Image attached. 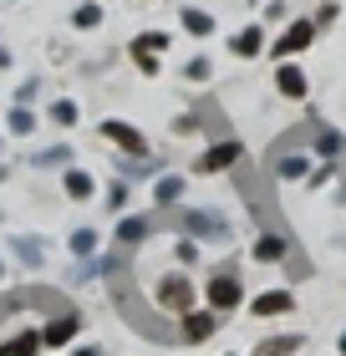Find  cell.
Instances as JSON below:
<instances>
[{"label": "cell", "instance_id": "41", "mask_svg": "<svg viewBox=\"0 0 346 356\" xmlns=\"http://www.w3.org/2000/svg\"><path fill=\"white\" fill-rule=\"evenodd\" d=\"M336 204H341V209H346V184H341V188H336Z\"/></svg>", "mask_w": 346, "mask_h": 356}, {"label": "cell", "instance_id": "12", "mask_svg": "<svg viewBox=\"0 0 346 356\" xmlns=\"http://www.w3.org/2000/svg\"><path fill=\"white\" fill-rule=\"evenodd\" d=\"M310 168H316V163H310V153H301L290 138H280V153H275V163H270L275 184H306Z\"/></svg>", "mask_w": 346, "mask_h": 356}, {"label": "cell", "instance_id": "19", "mask_svg": "<svg viewBox=\"0 0 346 356\" xmlns=\"http://www.w3.org/2000/svg\"><path fill=\"white\" fill-rule=\"evenodd\" d=\"M0 356H41V331H36V326H10V331H0Z\"/></svg>", "mask_w": 346, "mask_h": 356}, {"label": "cell", "instance_id": "2", "mask_svg": "<svg viewBox=\"0 0 346 356\" xmlns=\"http://www.w3.org/2000/svg\"><path fill=\"white\" fill-rule=\"evenodd\" d=\"M244 300H250V285H244L239 265H219L209 270V280L199 285V305L214 316H229V311H244Z\"/></svg>", "mask_w": 346, "mask_h": 356}, {"label": "cell", "instance_id": "30", "mask_svg": "<svg viewBox=\"0 0 346 356\" xmlns=\"http://www.w3.org/2000/svg\"><path fill=\"white\" fill-rule=\"evenodd\" d=\"M168 46H173V36H168V31H143V36H138L133 46H127V51H148V56H163Z\"/></svg>", "mask_w": 346, "mask_h": 356}, {"label": "cell", "instance_id": "28", "mask_svg": "<svg viewBox=\"0 0 346 356\" xmlns=\"http://www.w3.org/2000/svg\"><path fill=\"white\" fill-rule=\"evenodd\" d=\"M102 204H107V214H112V219H118V214H127V204H133V184L112 178V184H107V193H102Z\"/></svg>", "mask_w": 346, "mask_h": 356}, {"label": "cell", "instance_id": "15", "mask_svg": "<svg viewBox=\"0 0 346 356\" xmlns=\"http://www.w3.org/2000/svg\"><path fill=\"white\" fill-rule=\"evenodd\" d=\"M250 260H255V265H285V260H290V234H285V229H265V234H255Z\"/></svg>", "mask_w": 346, "mask_h": 356}, {"label": "cell", "instance_id": "39", "mask_svg": "<svg viewBox=\"0 0 346 356\" xmlns=\"http://www.w3.org/2000/svg\"><path fill=\"white\" fill-rule=\"evenodd\" d=\"M336 356H346V326H341V336H336Z\"/></svg>", "mask_w": 346, "mask_h": 356}, {"label": "cell", "instance_id": "17", "mask_svg": "<svg viewBox=\"0 0 346 356\" xmlns=\"http://www.w3.org/2000/svg\"><path fill=\"white\" fill-rule=\"evenodd\" d=\"M275 92L285 97V102H306L310 97V76L295 67V61H275Z\"/></svg>", "mask_w": 346, "mask_h": 356}, {"label": "cell", "instance_id": "5", "mask_svg": "<svg viewBox=\"0 0 346 356\" xmlns=\"http://www.w3.org/2000/svg\"><path fill=\"white\" fill-rule=\"evenodd\" d=\"M239 163H244V143H239L235 133H224V138H214V143H204V148L194 153L189 173H199V178H214V173H235Z\"/></svg>", "mask_w": 346, "mask_h": 356}, {"label": "cell", "instance_id": "22", "mask_svg": "<svg viewBox=\"0 0 346 356\" xmlns=\"http://www.w3.org/2000/svg\"><path fill=\"white\" fill-rule=\"evenodd\" d=\"M229 51H235L239 61H255L260 51H265V26H239L235 36H229Z\"/></svg>", "mask_w": 346, "mask_h": 356}, {"label": "cell", "instance_id": "24", "mask_svg": "<svg viewBox=\"0 0 346 356\" xmlns=\"http://www.w3.org/2000/svg\"><path fill=\"white\" fill-rule=\"evenodd\" d=\"M41 127V118H36V107H6V138H31Z\"/></svg>", "mask_w": 346, "mask_h": 356}, {"label": "cell", "instance_id": "6", "mask_svg": "<svg viewBox=\"0 0 346 356\" xmlns=\"http://www.w3.org/2000/svg\"><path fill=\"white\" fill-rule=\"evenodd\" d=\"M153 234H158V209L153 214H133V209H127V214L112 219V250H123V254L143 250Z\"/></svg>", "mask_w": 346, "mask_h": 356}, {"label": "cell", "instance_id": "3", "mask_svg": "<svg viewBox=\"0 0 346 356\" xmlns=\"http://www.w3.org/2000/svg\"><path fill=\"white\" fill-rule=\"evenodd\" d=\"M153 311L163 316H189V311H199V285L189 280V270H163L158 280H153Z\"/></svg>", "mask_w": 346, "mask_h": 356}, {"label": "cell", "instance_id": "36", "mask_svg": "<svg viewBox=\"0 0 346 356\" xmlns=\"http://www.w3.org/2000/svg\"><path fill=\"white\" fill-rule=\"evenodd\" d=\"M336 15H341V6H336V0H326V6H321L316 15H310V26H316V31H326V26L336 21Z\"/></svg>", "mask_w": 346, "mask_h": 356}, {"label": "cell", "instance_id": "35", "mask_svg": "<svg viewBox=\"0 0 346 356\" xmlns=\"http://www.w3.org/2000/svg\"><path fill=\"white\" fill-rule=\"evenodd\" d=\"M127 56H133V67H138L143 76H158V72H163V61H158V56H148V51H127Z\"/></svg>", "mask_w": 346, "mask_h": 356}, {"label": "cell", "instance_id": "37", "mask_svg": "<svg viewBox=\"0 0 346 356\" xmlns=\"http://www.w3.org/2000/svg\"><path fill=\"white\" fill-rule=\"evenodd\" d=\"M67 356H107V346H97V341H77V346H67Z\"/></svg>", "mask_w": 346, "mask_h": 356}, {"label": "cell", "instance_id": "7", "mask_svg": "<svg viewBox=\"0 0 346 356\" xmlns=\"http://www.w3.org/2000/svg\"><path fill=\"white\" fill-rule=\"evenodd\" d=\"M97 138L112 143L123 158H148V153H153L148 133H143V127H133V122H123V118H102V122H97Z\"/></svg>", "mask_w": 346, "mask_h": 356}, {"label": "cell", "instance_id": "29", "mask_svg": "<svg viewBox=\"0 0 346 356\" xmlns=\"http://www.w3.org/2000/svg\"><path fill=\"white\" fill-rule=\"evenodd\" d=\"M92 280H102V254L97 260H77L72 270H67V285L77 290V285H92Z\"/></svg>", "mask_w": 346, "mask_h": 356}, {"label": "cell", "instance_id": "21", "mask_svg": "<svg viewBox=\"0 0 346 356\" xmlns=\"http://www.w3.org/2000/svg\"><path fill=\"white\" fill-rule=\"evenodd\" d=\"M67 250H72V260H97V254H102V229L77 224V229L67 234Z\"/></svg>", "mask_w": 346, "mask_h": 356}, {"label": "cell", "instance_id": "20", "mask_svg": "<svg viewBox=\"0 0 346 356\" xmlns=\"http://www.w3.org/2000/svg\"><path fill=\"white\" fill-rule=\"evenodd\" d=\"M295 351H306V331H275L250 346V356H295Z\"/></svg>", "mask_w": 346, "mask_h": 356}, {"label": "cell", "instance_id": "11", "mask_svg": "<svg viewBox=\"0 0 346 356\" xmlns=\"http://www.w3.org/2000/svg\"><path fill=\"white\" fill-rule=\"evenodd\" d=\"M310 46H316V26H310V21H290L275 41H265V51L275 61H295L301 51H310Z\"/></svg>", "mask_w": 346, "mask_h": 356}, {"label": "cell", "instance_id": "34", "mask_svg": "<svg viewBox=\"0 0 346 356\" xmlns=\"http://www.w3.org/2000/svg\"><path fill=\"white\" fill-rule=\"evenodd\" d=\"M36 92H41V76H26V82L15 87V107H31V102H36Z\"/></svg>", "mask_w": 346, "mask_h": 356}, {"label": "cell", "instance_id": "26", "mask_svg": "<svg viewBox=\"0 0 346 356\" xmlns=\"http://www.w3.org/2000/svg\"><path fill=\"white\" fill-rule=\"evenodd\" d=\"M178 26H184L194 41H209V36H214V15L199 10V6H184V10H178Z\"/></svg>", "mask_w": 346, "mask_h": 356}, {"label": "cell", "instance_id": "27", "mask_svg": "<svg viewBox=\"0 0 346 356\" xmlns=\"http://www.w3.org/2000/svg\"><path fill=\"white\" fill-rule=\"evenodd\" d=\"M168 254H173L178 270H199V265H204V245H194V239H184V234H173Z\"/></svg>", "mask_w": 346, "mask_h": 356}, {"label": "cell", "instance_id": "43", "mask_svg": "<svg viewBox=\"0 0 346 356\" xmlns=\"http://www.w3.org/2000/svg\"><path fill=\"white\" fill-rule=\"evenodd\" d=\"M224 356H239V351H224Z\"/></svg>", "mask_w": 346, "mask_h": 356}, {"label": "cell", "instance_id": "18", "mask_svg": "<svg viewBox=\"0 0 346 356\" xmlns=\"http://www.w3.org/2000/svg\"><path fill=\"white\" fill-rule=\"evenodd\" d=\"M163 173V158L148 153V158H112V178H123V184H143V178H158Z\"/></svg>", "mask_w": 346, "mask_h": 356}, {"label": "cell", "instance_id": "16", "mask_svg": "<svg viewBox=\"0 0 346 356\" xmlns=\"http://www.w3.org/2000/svg\"><path fill=\"white\" fill-rule=\"evenodd\" d=\"M61 193H67V204H92L97 199V173L81 168V163L61 168Z\"/></svg>", "mask_w": 346, "mask_h": 356}, {"label": "cell", "instance_id": "8", "mask_svg": "<svg viewBox=\"0 0 346 356\" xmlns=\"http://www.w3.org/2000/svg\"><path fill=\"white\" fill-rule=\"evenodd\" d=\"M244 311H250V321H285V316L295 311V290H290V285L255 290V296L244 300Z\"/></svg>", "mask_w": 346, "mask_h": 356}, {"label": "cell", "instance_id": "1", "mask_svg": "<svg viewBox=\"0 0 346 356\" xmlns=\"http://www.w3.org/2000/svg\"><path fill=\"white\" fill-rule=\"evenodd\" d=\"M163 219H168L173 234H184V239H194V245H204V250L235 245V224H229L224 209H209V204H178V209H168Z\"/></svg>", "mask_w": 346, "mask_h": 356}, {"label": "cell", "instance_id": "14", "mask_svg": "<svg viewBox=\"0 0 346 356\" xmlns=\"http://www.w3.org/2000/svg\"><path fill=\"white\" fill-rule=\"evenodd\" d=\"M184 193H189V173H178V168H163L153 178V209L158 214H168V209L184 204Z\"/></svg>", "mask_w": 346, "mask_h": 356}, {"label": "cell", "instance_id": "31", "mask_svg": "<svg viewBox=\"0 0 346 356\" xmlns=\"http://www.w3.org/2000/svg\"><path fill=\"white\" fill-rule=\"evenodd\" d=\"M184 82H194V87H204V82H214V61H209L204 51L184 61Z\"/></svg>", "mask_w": 346, "mask_h": 356}, {"label": "cell", "instance_id": "10", "mask_svg": "<svg viewBox=\"0 0 346 356\" xmlns=\"http://www.w3.org/2000/svg\"><path fill=\"white\" fill-rule=\"evenodd\" d=\"M310 158L316 163H346V133L326 118H310Z\"/></svg>", "mask_w": 346, "mask_h": 356}, {"label": "cell", "instance_id": "32", "mask_svg": "<svg viewBox=\"0 0 346 356\" xmlns=\"http://www.w3.org/2000/svg\"><path fill=\"white\" fill-rule=\"evenodd\" d=\"M72 26L77 31H97L102 26V6H97V0H81V6L72 10Z\"/></svg>", "mask_w": 346, "mask_h": 356}, {"label": "cell", "instance_id": "33", "mask_svg": "<svg viewBox=\"0 0 346 356\" xmlns=\"http://www.w3.org/2000/svg\"><path fill=\"white\" fill-rule=\"evenodd\" d=\"M336 178H341V163H316V168L306 173V188L316 193V188H326V184H336Z\"/></svg>", "mask_w": 346, "mask_h": 356}, {"label": "cell", "instance_id": "40", "mask_svg": "<svg viewBox=\"0 0 346 356\" xmlns=\"http://www.w3.org/2000/svg\"><path fill=\"white\" fill-rule=\"evenodd\" d=\"M0 290H6V254H0Z\"/></svg>", "mask_w": 346, "mask_h": 356}, {"label": "cell", "instance_id": "13", "mask_svg": "<svg viewBox=\"0 0 346 356\" xmlns=\"http://www.w3.org/2000/svg\"><path fill=\"white\" fill-rule=\"evenodd\" d=\"M6 254H10V260H21V270H46L52 245H46L41 234H6Z\"/></svg>", "mask_w": 346, "mask_h": 356}, {"label": "cell", "instance_id": "25", "mask_svg": "<svg viewBox=\"0 0 346 356\" xmlns=\"http://www.w3.org/2000/svg\"><path fill=\"white\" fill-rule=\"evenodd\" d=\"M46 122L61 127V133H72V127L81 122V107L72 102V97H56V102H46Z\"/></svg>", "mask_w": 346, "mask_h": 356}, {"label": "cell", "instance_id": "23", "mask_svg": "<svg viewBox=\"0 0 346 356\" xmlns=\"http://www.w3.org/2000/svg\"><path fill=\"white\" fill-rule=\"evenodd\" d=\"M26 163L31 168H72L77 163V148H72V143H52V148H36Z\"/></svg>", "mask_w": 346, "mask_h": 356}, {"label": "cell", "instance_id": "9", "mask_svg": "<svg viewBox=\"0 0 346 356\" xmlns=\"http://www.w3.org/2000/svg\"><path fill=\"white\" fill-rule=\"evenodd\" d=\"M219 326H224V316H214V311H189V316H178V336L173 341L178 346H209L214 336H219Z\"/></svg>", "mask_w": 346, "mask_h": 356}, {"label": "cell", "instance_id": "4", "mask_svg": "<svg viewBox=\"0 0 346 356\" xmlns=\"http://www.w3.org/2000/svg\"><path fill=\"white\" fill-rule=\"evenodd\" d=\"M36 331H41V351H67V346L81 341V331H87V311H77V305H56Z\"/></svg>", "mask_w": 346, "mask_h": 356}, {"label": "cell", "instance_id": "38", "mask_svg": "<svg viewBox=\"0 0 346 356\" xmlns=\"http://www.w3.org/2000/svg\"><path fill=\"white\" fill-rule=\"evenodd\" d=\"M0 72H10V46H0Z\"/></svg>", "mask_w": 346, "mask_h": 356}, {"label": "cell", "instance_id": "42", "mask_svg": "<svg viewBox=\"0 0 346 356\" xmlns=\"http://www.w3.org/2000/svg\"><path fill=\"white\" fill-rule=\"evenodd\" d=\"M0 153H6V133H0Z\"/></svg>", "mask_w": 346, "mask_h": 356}]
</instances>
